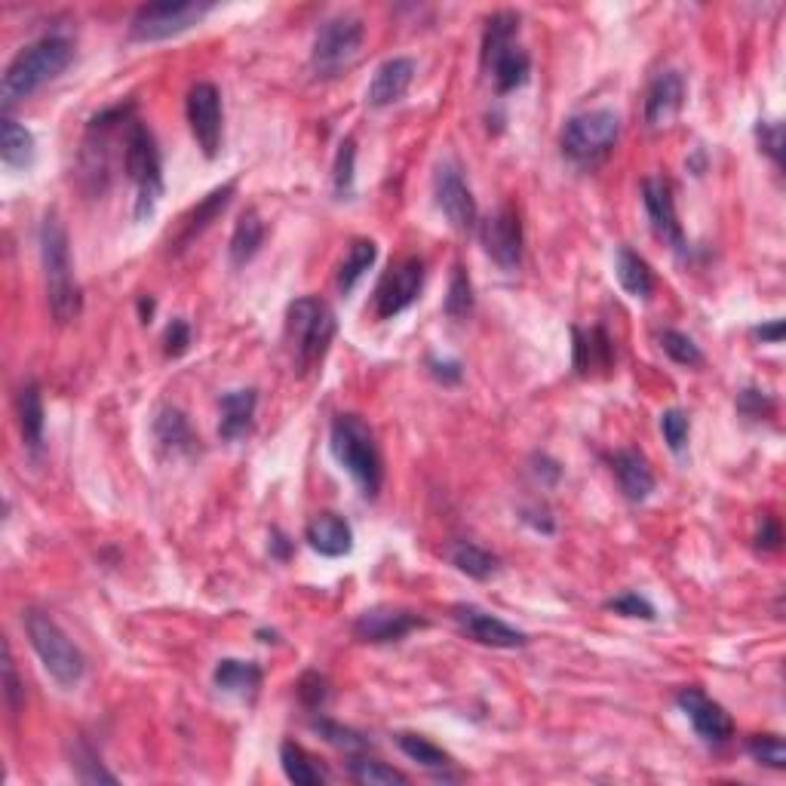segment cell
I'll use <instances>...</instances> for the list:
<instances>
[{"label": "cell", "instance_id": "6da1fadb", "mask_svg": "<svg viewBox=\"0 0 786 786\" xmlns=\"http://www.w3.org/2000/svg\"><path fill=\"white\" fill-rule=\"evenodd\" d=\"M75 59V44L65 34H44L34 44L22 47L7 65L0 80V102L10 109L22 99L34 95L44 83L56 80Z\"/></svg>", "mask_w": 786, "mask_h": 786}, {"label": "cell", "instance_id": "7a4b0ae2", "mask_svg": "<svg viewBox=\"0 0 786 786\" xmlns=\"http://www.w3.org/2000/svg\"><path fill=\"white\" fill-rule=\"evenodd\" d=\"M41 264H44V280H47L49 314L56 323H71L78 320L83 308L75 264H71V243L62 221L49 213L41 225Z\"/></svg>", "mask_w": 786, "mask_h": 786}, {"label": "cell", "instance_id": "3957f363", "mask_svg": "<svg viewBox=\"0 0 786 786\" xmlns=\"http://www.w3.org/2000/svg\"><path fill=\"white\" fill-rule=\"evenodd\" d=\"M329 446L335 462L356 479L363 494L375 498L385 479V467H381V452L369 424L360 415H339L332 421Z\"/></svg>", "mask_w": 786, "mask_h": 786}, {"label": "cell", "instance_id": "277c9868", "mask_svg": "<svg viewBox=\"0 0 786 786\" xmlns=\"http://www.w3.org/2000/svg\"><path fill=\"white\" fill-rule=\"evenodd\" d=\"M286 332L293 341L295 369L298 375H308L329 354V344L335 339V314L314 295L295 298L286 310Z\"/></svg>", "mask_w": 786, "mask_h": 786}, {"label": "cell", "instance_id": "5b68a950", "mask_svg": "<svg viewBox=\"0 0 786 786\" xmlns=\"http://www.w3.org/2000/svg\"><path fill=\"white\" fill-rule=\"evenodd\" d=\"M124 167L129 182L136 185V218L145 221L155 216L157 203L163 197V160H160L155 133L141 121L126 124Z\"/></svg>", "mask_w": 786, "mask_h": 786}, {"label": "cell", "instance_id": "8992f818", "mask_svg": "<svg viewBox=\"0 0 786 786\" xmlns=\"http://www.w3.org/2000/svg\"><path fill=\"white\" fill-rule=\"evenodd\" d=\"M25 633L32 642L34 654L41 658L44 670L56 679L62 688H75L87 673V661L80 654V648L65 636V630L47 615V612H25Z\"/></svg>", "mask_w": 786, "mask_h": 786}, {"label": "cell", "instance_id": "52a82bcc", "mask_svg": "<svg viewBox=\"0 0 786 786\" xmlns=\"http://www.w3.org/2000/svg\"><path fill=\"white\" fill-rule=\"evenodd\" d=\"M617 139H620V117L612 109H596L569 117V124L562 126L559 145L571 163L593 167L612 155Z\"/></svg>", "mask_w": 786, "mask_h": 786}, {"label": "cell", "instance_id": "ba28073f", "mask_svg": "<svg viewBox=\"0 0 786 786\" xmlns=\"http://www.w3.org/2000/svg\"><path fill=\"white\" fill-rule=\"evenodd\" d=\"M216 3H197V0H163V3H145L136 10L129 22V37L139 44H155V41H170L175 34L194 29L197 22L209 16Z\"/></svg>", "mask_w": 786, "mask_h": 786}, {"label": "cell", "instance_id": "9c48e42d", "mask_svg": "<svg viewBox=\"0 0 786 786\" xmlns=\"http://www.w3.org/2000/svg\"><path fill=\"white\" fill-rule=\"evenodd\" d=\"M366 37V25L356 16H332L320 25L310 49V65L320 78H335L354 62Z\"/></svg>", "mask_w": 786, "mask_h": 786}, {"label": "cell", "instance_id": "30bf717a", "mask_svg": "<svg viewBox=\"0 0 786 786\" xmlns=\"http://www.w3.org/2000/svg\"><path fill=\"white\" fill-rule=\"evenodd\" d=\"M187 124L191 133L197 139V148L203 155L218 157L221 148V136H225V114H221V93L216 90V83H194L191 93H187Z\"/></svg>", "mask_w": 786, "mask_h": 786}, {"label": "cell", "instance_id": "8fae6325", "mask_svg": "<svg viewBox=\"0 0 786 786\" xmlns=\"http://www.w3.org/2000/svg\"><path fill=\"white\" fill-rule=\"evenodd\" d=\"M424 289V262L421 259H402L387 271L378 289H375V317L394 320L397 314L412 308Z\"/></svg>", "mask_w": 786, "mask_h": 786}, {"label": "cell", "instance_id": "7c38bea8", "mask_svg": "<svg viewBox=\"0 0 786 786\" xmlns=\"http://www.w3.org/2000/svg\"><path fill=\"white\" fill-rule=\"evenodd\" d=\"M433 194H436V206L443 209V216L452 221V228H458V231H474L477 228V201H474L470 185L464 182L458 160H443L436 167Z\"/></svg>", "mask_w": 786, "mask_h": 786}, {"label": "cell", "instance_id": "4fadbf2b", "mask_svg": "<svg viewBox=\"0 0 786 786\" xmlns=\"http://www.w3.org/2000/svg\"><path fill=\"white\" fill-rule=\"evenodd\" d=\"M482 247L486 255L504 271H516L523 262V221L513 206H501L494 216L482 221Z\"/></svg>", "mask_w": 786, "mask_h": 786}, {"label": "cell", "instance_id": "5bb4252c", "mask_svg": "<svg viewBox=\"0 0 786 786\" xmlns=\"http://www.w3.org/2000/svg\"><path fill=\"white\" fill-rule=\"evenodd\" d=\"M676 704L679 709L688 716V722L694 725L697 738L704 740V743L719 747V743H728L731 734H734V722H731V716L725 713L722 704H716V700L707 697L700 688H682V692L676 694Z\"/></svg>", "mask_w": 786, "mask_h": 786}, {"label": "cell", "instance_id": "9a60e30c", "mask_svg": "<svg viewBox=\"0 0 786 786\" xmlns=\"http://www.w3.org/2000/svg\"><path fill=\"white\" fill-rule=\"evenodd\" d=\"M452 617L458 620V627H462L474 642L479 646H489V648H523L528 642V636L523 630H516V627H510L508 620H501V617L489 615L486 608H479V605H470V602H462V605H455L452 608Z\"/></svg>", "mask_w": 786, "mask_h": 786}, {"label": "cell", "instance_id": "2e32d148", "mask_svg": "<svg viewBox=\"0 0 786 786\" xmlns=\"http://www.w3.org/2000/svg\"><path fill=\"white\" fill-rule=\"evenodd\" d=\"M642 203H646L648 221H651L654 233L661 237L663 243H670V247L676 249V252H685V233H682V225H679L676 201H673L670 182L646 179L642 182Z\"/></svg>", "mask_w": 786, "mask_h": 786}, {"label": "cell", "instance_id": "e0dca14e", "mask_svg": "<svg viewBox=\"0 0 786 786\" xmlns=\"http://www.w3.org/2000/svg\"><path fill=\"white\" fill-rule=\"evenodd\" d=\"M418 627H424V617L415 612H402V608H369L356 617L354 633L363 642H400L402 636H409Z\"/></svg>", "mask_w": 786, "mask_h": 786}, {"label": "cell", "instance_id": "ac0fdd59", "mask_svg": "<svg viewBox=\"0 0 786 786\" xmlns=\"http://www.w3.org/2000/svg\"><path fill=\"white\" fill-rule=\"evenodd\" d=\"M685 105V80L679 71L667 68L658 78L651 80L646 95V124L651 129H663L679 117V111Z\"/></svg>", "mask_w": 786, "mask_h": 786}, {"label": "cell", "instance_id": "d6986e66", "mask_svg": "<svg viewBox=\"0 0 786 786\" xmlns=\"http://www.w3.org/2000/svg\"><path fill=\"white\" fill-rule=\"evenodd\" d=\"M415 59H409V56H394V59L378 65L375 78L369 83V93H366L372 109H387V105L400 102L402 95L409 93V87L415 80Z\"/></svg>", "mask_w": 786, "mask_h": 786}, {"label": "cell", "instance_id": "ffe728a7", "mask_svg": "<svg viewBox=\"0 0 786 786\" xmlns=\"http://www.w3.org/2000/svg\"><path fill=\"white\" fill-rule=\"evenodd\" d=\"M305 538L320 556L339 559L354 550V528L339 513H320L305 528Z\"/></svg>", "mask_w": 786, "mask_h": 786}, {"label": "cell", "instance_id": "44dd1931", "mask_svg": "<svg viewBox=\"0 0 786 786\" xmlns=\"http://www.w3.org/2000/svg\"><path fill=\"white\" fill-rule=\"evenodd\" d=\"M574 339V372L578 375H596V372H608L615 363V344L608 339L605 329H571Z\"/></svg>", "mask_w": 786, "mask_h": 786}, {"label": "cell", "instance_id": "7402d4cb", "mask_svg": "<svg viewBox=\"0 0 786 786\" xmlns=\"http://www.w3.org/2000/svg\"><path fill=\"white\" fill-rule=\"evenodd\" d=\"M221 421H218V436L225 443H237L252 431V421H255V409H259V394L255 387H240L221 397Z\"/></svg>", "mask_w": 786, "mask_h": 786}, {"label": "cell", "instance_id": "603a6c76", "mask_svg": "<svg viewBox=\"0 0 786 786\" xmlns=\"http://www.w3.org/2000/svg\"><path fill=\"white\" fill-rule=\"evenodd\" d=\"M612 470H615L617 482H620V492L627 501L639 504L646 501L648 494L654 492V474H651V464L642 452L636 448H620L612 458Z\"/></svg>", "mask_w": 786, "mask_h": 786}, {"label": "cell", "instance_id": "cb8c5ba5", "mask_svg": "<svg viewBox=\"0 0 786 786\" xmlns=\"http://www.w3.org/2000/svg\"><path fill=\"white\" fill-rule=\"evenodd\" d=\"M233 191H237V182H228V185L216 187L213 194H206V197L194 206V213L182 221V231L172 237L170 247L179 252V249H185L187 243H194V240H197V237H201V233L206 231L221 213H225V206L231 203Z\"/></svg>", "mask_w": 786, "mask_h": 786}, {"label": "cell", "instance_id": "d4e9b609", "mask_svg": "<svg viewBox=\"0 0 786 786\" xmlns=\"http://www.w3.org/2000/svg\"><path fill=\"white\" fill-rule=\"evenodd\" d=\"M155 436L160 446L172 455H191L197 448V433L191 428V421L182 409H160L155 418Z\"/></svg>", "mask_w": 786, "mask_h": 786}, {"label": "cell", "instance_id": "484cf974", "mask_svg": "<svg viewBox=\"0 0 786 786\" xmlns=\"http://www.w3.org/2000/svg\"><path fill=\"white\" fill-rule=\"evenodd\" d=\"M0 157L10 170H29L37 157V141H34L32 129H25L13 117H3L0 121Z\"/></svg>", "mask_w": 786, "mask_h": 786}, {"label": "cell", "instance_id": "4316f807", "mask_svg": "<svg viewBox=\"0 0 786 786\" xmlns=\"http://www.w3.org/2000/svg\"><path fill=\"white\" fill-rule=\"evenodd\" d=\"M16 415H19V431L29 448H41L44 443V397H41V387L37 381H25L19 387L16 397Z\"/></svg>", "mask_w": 786, "mask_h": 786}, {"label": "cell", "instance_id": "83f0119b", "mask_svg": "<svg viewBox=\"0 0 786 786\" xmlns=\"http://www.w3.org/2000/svg\"><path fill=\"white\" fill-rule=\"evenodd\" d=\"M615 274H617V283H620V289L630 295V298L646 301L648 295H651V289H654V277H651V271H648V262L639 255V252H633L630 247L617 249Z\"/></svg>", "mask_w": 786, "mask_h": 786}, {"label": "cell", "instance_id": "f1b7e54d", "mask_svg": "<svg viewBox=\"0 0 786 786\" xmlns=\"http://www.w3.org/2000/svg\"><path fill=\"white\" fill-rule=\"evenodd\" d=\"M262 243H264L262 216H259L255 209H247L243 216L237 218V225H233V233H231V247H228V255H231L233 267H243V264L252 262V259L259 255Z\"/></svg>", "mask_w": 786, "mask_h": 786}, {"label": "cell", "instance_id": "f546056e", "mask_svg": "<svg viewBox=\"0 0 786 786\" xmlns=\"http://www.w3.org/2000/svg\"><path fill=\"white\" fill-rule=\"evenodd\" d=\"M213 679H216L218 692L247 697V694L259 692V685H262V667L252 661L225 658V661H218Z\"/></svg>", "mask_w": 786, "mask_h": 786}, {"label": "cell", "instance_id": "4dcf8cb0", "mask_svg": "<svg viewBox=\"0 0 786 786\" xmlns=\"http://www.w3.org/2000/svg\"><path fill=\"white\" fill-rule=\"evenodd\" d=\"M486 68L492 71L498 93H513V90H520L525 80H528L532 59H528V53H525L523 47L513 44V47H508L504 53H498Z\"/></svg>", "mask_w": 786, "mask_h": 786}, {"label": "cell", "instance_id": "1f68e13d", "mask_svg": "<svg viewBox=\"0 0 786 786\" xmlns=\"http://www.w3.org/2000/svg\"><path fill=\"white\" fill-rule=\"evenodd\" d=\"M516 34H520V16H516V13H510V10L494 13V16L486 22V34H482V65H489L498 53L513 47V44H516Z\"/></svg>", "mask_w": 786, "mask_h": 786}, {"label": "cell", "instance_id": "d6a6232c", "mask_svg": "<svg viewBox=\"0 0 786 786\" xmlns=\"http://www.w3.org/2000/svg\"><path fill=\"white\" fill-rule=\"evenodd\" d=\"M378 259V247H375V240H366V237H360L351 243L348 249V259L341 262L339 267V289L344 295L354 293V286L360 280L366 277V271H369L372 264Z\"/></svg>", "mask_w": 786, "mask_h": 786}, {"label": "cell", "instance_id": "836d02e7", "mask_svg": "<svg viewBox=\"0 0 786 786\" xmlns=\"http://www.w3.org/2000/svg\"><path fill=\"white\" fill-rule=\"evenodd\" d=\"M448 556H452V566L467 578H474V581H489L498 571V556L470 544V540H458Z\"/></svg>", "mask_w": 786, "mask_h": 786}, {"label": "cell", "instance_id": "e575fe53", "mask_svg": "<svg viewBox=\"0 0 786 786\" xmlns=\"http://www.w3.org/2000/svg\"><path fill=\"white\" fill-rule=\"evenodd\" d=\"M280 762H283V774L298 786H320L326 781V771L310 759L298 743H283L280 747Z\"/></svg>", "mask_w": 786, "mask_h": 786}, {"label": "cell", "instance_id": "d590c367", "mask_svg": "<svg viewBox=\"0 0 786 786\" xmlns=\"http://www.w3.org/2000/svg\"><path fill=\"white\" fill-rule=\"evenodd\" d=\"M397 743H400L402 753L409 755L412 762H418L421 768L436 771V774H446V771L452 768V755H448L446 750H440V747L431 743L428 738H421V734H400ZM446 777H452V774H446Z\"/></svg>", "mask_w": 786, "mask_h": 786}, {"label": "cell", "instance_id": "8d00e7d4", "mask_svg": "<svg viewBox=\"0 0 786 786\" xmlns=\"http://www.w3.org/2000/svg\"><path fill=\"white\" fill-rule=\"evenodd\" d=\"M310 728L320 734V738L326 740V743H332V747H339V750H344V753H366L369 750L372 743L366 734H360V731H354V728H348V725H341L335 722V719H326V716H320V719H310Z\"/></svg>", "mask_w": 786, "mask_h": 786}, {"label": "cell", "instance_id": "74e56055", "mask_svg": "<svg viewBox=\"0 0 786 786\" xmlns=\"http://www.w3.org/2000/svg\"><path fill=\"white\" fill-rule=\"evenodd\" d=\"M71 768L78 774L80 784H117V774H111L102 765V759L95 755L93 747L83 740H75V747H71Z\"/></svg>", "mask_w": 786, "mask_h": 786}, {"label": "cell", "instance_id": "f35d334b", "mask_svg": "<svg viewBox=\"0 0 786 786\" xmlns=\"http://www.w3.org/2000/svg\"><path fill=\"white\" fill-rule=\"evenodd\" d=\"M348 771H351V777H354L360 786H394V784L406 786L409 784V777H406L402 771L390 768V765L378 762V759H354V762L348 765Z\"/></svg>", "mask_w": 786, "mask_h": 786}, {"label": "cell", "instance_id": "ab89813d", "mask_svg": "<svg viewBox=\"0 0 786 786\" xmlns=\"http://www.w3.org/2000/svg\"><path fill=\"white\" fill-rule=\"evenodd\" d=\"M470 310H474V283H470L462 264H455L452 280H448L446 314L452 320H464V317H470Z\"/></svg>", "mask_w": 786, "mask_h": 786}, {"label": "cell", "instance_id": "60d3db41", "mask_svg": "<svg viewBox=\"0 0 786 786\" xmlns=\"http://www.w3.org/2000/svg\"><path fill=\"white\" fill-rule=\"evenodd\" d=\"M356 141L348 139L339 145V155H335V172H332V187H335V197L348 201L354 194V179H356Z\"/></svg>", "mask_w": 786, "mask_h": 786}, {"label": "cell", "instance_id": "b9f144b4", "mask_svg": "<svg viewBox=\"0 0 786 786\" xmlns=\"http://www.w3.org/2000/svg\"><path fill=\"white\" fill-rule=\"evenodd\" d=\"M661 348H663V354L670 356L673 363H679V366H688V369H694V366H700V363H704V354H700V348L694 344V339H688L685 332H676V329H663Z\"/></svg>", "mask_w": 786, "mask_h": 786}, {"label": "cell", "instance_id": "7bdbcfd3", "mask_svg": "<svg viewBox=\"0 0 786 786\" xmlns=\"http://www.w3.org/2000/svg\"><path fill=\"white\" fill-rule=\"evenodd\" d=\"M747 750H750V755H753L759 765H765V768H786V743L781 734H755V738H750V743H747Z\"/></svg>", "mask_w": 786, "mask_h": 786}, {"label": "cell", "instance_id": "ee69618b", "mask_svg": "<svg viewBox=\"0 0 786 786\" xmlns=\"http://www.w3.org/2000/svg\"><path fill=\"white\" fill-rule=\"evenodd\" d=\"M688 431H692V424H688V415H685L682 409H667V412L661 415L663 440H667V446L673 448L676 455H682V452H685Z\"/></svg>", "mask_w": 786, "mask_h": 786}, {"label": "cell", "instance_id": "f6af8a7d", "mask_svg": "<svg viewBox=\"0 0 786 786\" xmlns=\"http://www.w3.org/2000/svg\"><path fill=\"white\" fill-rule=\"evenodd\" d=\"M755 139H759V148L774 160V167L784 163V124L781 121H759Z\"/></svg>", "mask_w": 786, "mask_h": 786}, {"label": "cell", "instance_id": "bcb514c9", "mask_svg": "<svg viewBox=\"0 0 786 786\" xmlns=\"http://www.w3.org/2000/svg\"><path fill=\"white\" fill-rule=\"evenodd\" d=\"M605 608H608V612H615V615L642 617V620H654V617H658L654 605H651L646 596H639V593H620V596H615V600L605 602Z\"/></svg>", "mask_w": 786, "mask_h": 786}, {"label": "cell", "instance_id": "7dc6e473", "mask_svg": "<svg viewBox=\"0 0 786 786\" xmlns=\"http://www.w3.org/2000/svg\"><path fill=\"white\" fill-rule=\"evenodd\" d=\"M3 697H7V709L19 716V709L25 707V685L16 673V663H13V654L7 648V661H3Z\"/></svg>", "mask_w": 786, "mask_h": 786}, {"label": "cell", "instance_id": "c3c4849f", "mask_svg": "<svg viewBox=\"0 0 786 786\" xmlns=\"http://www.w3.org/2000/svg\"><path fill=\"white\" fill-rule=\"evenodd\" d=\"M738 409L747 418H768L774 412V400L759 387H747L738 394Z\"/></svg>", "mask_w": 786, "mask_h": 786}, {"label": "cell", "instance_id": "681fc988", "mask_svg": "<svg viewBox=\"0 0 786 786\" xmlns=\"http://www.w3.org/2000/svg\"><path fill=\"white\" fill-rule=\"evenodd\" d=\"M191 348V326L185 320H172L163 335V351L167 356H182Z\"/></svg>", "mask_w": 786, "mask_h": 786}, {"label": "cell", "instance_id": "f907efd6", "mask_svg": "<svg viewBox=\"0 0 786 786\" xmlns=\"http://www.w3.org/2000/svg\"><path fill=\"white\" fill-rule=\"evenodd\" d=\"M298 697L305 700V707L317 709L326 700V679L320 673H305L298 682Z\"/></svg>", "mask_w": 786, "mask_h": 786}, {"label": "cell", "instance_id": "816d5d0a", "mask_svg": "<svg viewBox=\"0 0 786 786\" xmlns=\"http://www.w3.org/2000/svg\"><path fill=\"white\" fill-rule=\"evenodd\" d=\"M431 375L436 378V381H443V385H458L462 381V363L458 360H436V356H431Z\"/></svg>", "mask_w": 786, "mask_h": 786}, {"label": "cell", "instance_id": "f5cc1de1", "mask_svg": "<svg viewBox=\"0 0 786 786\" xmlns=\"http://www.w3.org/2000/svg\"><path fill=\"white\" fill-rule=\"evenodd\" d=\"M755 544L762 547V550H777L781 547V525L774 516H765L762 520V528H759V535H755Z\"/></svg>", "mask_w": 786, "mask_h": 786}, {"label": "cell", "instance_id": "db71d44e", "mask_svg": "<svg viewBox=\"0 0 786 786\" xmlns=\"http://www.w3.org/2000/svg\"><path fill=\"white\" fill-rule=\"evenodd\" d=\"M523 520L528 525H532V528H538V532H544V535H550V532L556 528V523L550 520V513H547V510H540V508H525L523 510Z\"/></svg>", "mask_w": 786, "mask_h": 786}, {"label": "cell", "instance_id": "11a10c76", "mask_svg": "<svg viewBox=\"0 0 786 786\" xmlns=\"http://www.w3.org/2000/svg\"><path fill=\"white\" fill-rule=\"evenodd\" d=\"M753 335L762 341V344H781V339H784V320H771V323L755 326Z\"/></svg>", "mask_w": 786, "mask_h": 786}, {"label": "cell", "instance_id": "9f6ffc18", "mask_svg": "<svg viewBox=\"0 0 786 786\" xmlns=\"http://www.w3.org/2000/svg\"><path fill=\"white\" fill-rule=\"evenodd\" d=\"M289 554H293V540L286 538L283 532H271V556L289 559Z\"/></svg>", "mask_w": 786, "mask_h": 786}, {"label": "cell", "instance_id": "6f0895ef", "mask_svg": "<svg viewBox=\"0 0 786 786\" xmlns=\"http://www.w3.org/2000/svg\"><path fill=\"white\" fill-rule=\"evenodd\" d=\"M139 310H141V317H145V323H148V320H151V314H155V301H151V298H141Z\"/></svg>", "mask_w": 786, "mask_h": 786}]
</instances>
